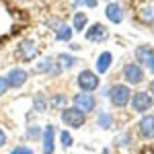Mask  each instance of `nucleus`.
Returning <instances> with one entry per match:
<instances>
[{
    "instance_id": "1",
    "label": "nucleus",
    "mask_w": 154,
    "mask_h": 154,
    "mask_svg": "<svg viewBox=\"0 0 154 154\" xmlns=\"http://www.w3.org/2000/svg\"><path fill=\"white\" fill-rule=\"evenodd\" d=\"M107 99L111 101V105L121 109L131 101V88L130 84H111L107 88Z\"/></svg>"
},
{
    "instance_id": "2",
    "label": "nucleus",
    "mask_w": 154,
    "mask_h": 154,
    "mask_svg": "<svg viewBox=\"0 0 154 154\" xmlns=\"http://www.w3.org/2000/svg\"><path fill=\"white\" fill-rule=\"evenodd\" d=\"M31 72L33 74H48L49 78H58L62 74V66H60V62L56 58H43L31 68Z\"/></svg>"
},
{
    "instance_id": "3",
    "label": "nucleus",
    "mask_w": 154,
    "mask_h": 154,
    "mask_svg": "<svg viewBox=\"0 0 154 154\" xmlns=\"http://www.w3.org/2000/svg\"><path fill=\"white\" fill-rule=\"evenodd\" d=\"M76 84H78V88L82 93H95L97 88H99V84H101V78L93 70H82L76 76Z\"/></svg>"
},
{
    "instance_id": "4",
    "label": "nucleus",
    "mask_w": 154,
    "mask_h": 154,
    "mask_svg": "<svg viewBox=\"0 0 154 154\" xmlns=\"http://www.w3.org/2000/svg\"><path fill=\"white\" fill-rule=\"evenodd\" d=\"M60 117H62V121L68 128H82L84 123H86V113H82L76 107H64L62 113H60Z\"/></svg>"
},
{
    "instance_id": "5",
    "label": "nucleus",
    "mask_w": 154,
    "mask_h": 154,
    "mask_svg": "<svg viewBox=\"0 0 154 154\" xmlns=\"http://www.w3.org/2000/svg\"><path fill=\"white\" fill-rule=\"evenodd\" d=\"M72 107H76V109H80L82 113H91V111H95L97 107V97L93 93H78V95L72 97Z\"/></svg>"
},
{
    "instance_id": "6",
    "label": "nucleus",
    "mask_w": 154,
    "mask_h": 154,
    "mask_svg": "<svg viewBox=\"0 0 154 154\" xmlns=\"http://www.w3.org/2000/svg\"><path fill=\"white\" fill-rule=\"evenodd\" d=\"M123 78H125V84H131V86H138V84L144 82V70L140 64L136 62H130L123 66Z\"/></svg>"
},
{
    "instance_id": "7",
    "label": "nucleus",
    "mask_w": 154,
    "mask_h": 154,
    "mask_svg": "<svg viewBox=\"0 0 154 154\" xmlns=\"http://www.w3.org/2000/svg\"><path fill=\"white\" fill-rule=\"evenodd\" d=\"M17 56L23 60V62H31V60H35L39 56V48H37V43L33 39H25L19 43V48H17Z\"/></svg>"
},
{
    "instance_id": "8",
    "label": "nucleus",
    "mask_w": 154,
    "mask_h": 154,
    "mask_svg": "<svg viewBox=\"0 0 154 154\" xmlns=\"http://www.w3.org/2000/svg\"><path fill=\"white\" fill-rule=\"evenodd\" d=\"M152 105H154V99L148 95V93H144V91L131 95V109H134L136 113H146Z\"/></svg>"
},
{
    "instance_id": "9",
    "label": "nucleus",
    "mask_w": 154,
    "mask_h": 154,
    "mask_svg": "<svg viewBox=\"0 0 154 154\" xmlns=\"http://www.w3.org/2000/svg\"><path fill=\"white\" fill-rule=\"evenodd\" d=\"M84 37H86V41L101 43V41H105L107 37H109V31H107V27L103 23H93L86 31H84Z\"/></svg>"
},
{
    "instance_id": "10",
    "label": "nucleus",
    "mask_w": 154,
    "mask_h": 154,
    "mask_svg": "<svg viewBox=\"0 0 154 154\" xmlns=\"http://www.w3.org/2000/svg\"><path fill=\"white\" fill-rule=\"evenodd\" d=\"M41 146H43V154H54L56 152V125L49 123V125L43 128Z\"/></svg>"
},
{
    "instance_id": "11",
    "label": "nucleus",
    "mask_w": 154,
    "mask_h": 154,
    "mask_svg": "<svg viewBox=\"0 0 154 154\" xmlns=\"http://www.w3.org/2000/svg\"><path fill=\"white\" fill-rule=\"evenodd\" d=\"M6 80H8V86L11 88H23L25 82L29 80V72L25 70V68H12L6 74Z\"/></svg>"
},
{
    "instance_id": "12",
    "label": "nucleus",
    "mask_w": 154,
    "mask_h": 154,
    "mask_svg": "<svg viewBox=\"0 0 154 154\" xmlns=\"http://www.w3.org/2000/svg\"><path fill=\"white\" fill-rule=\"evenodd\" d=\"M138 131L144 140H154V115H144L138 121Z\"/></svg>"
},
{
    "instance_id": "13",
    "label": "nucleus",
    "mask_w": 154,
    "mask_h": 154,
    "mask_svg": "<svg viewBox=\"0 0 154 154\" xmlns=\"http://www.w3.org/2000/svg\"><path fill=\"white\" fill-rule=\"evenodd\" d=\"M134 58H136V64L140 66H150V62L154 60V49L150 45H138L134 51Z\"/></svg>"
},
{
    "instance_id": "14",
    "label": "nucleus",
    "mask_w": 154,
    "mask_h": 154,
    "mask_svg": "<svg viewBox=\"0 0 154 154\" xmlns=\"http://www.w3.org/2000/svg\"><path fill=\"white\" fill-rule=\"evenodd\" d=\"M105 17L111 21V23L119 25L121 21H123V8L119 6L117 2H109V4L105 6Z\"/></svg>"
},
{
    "instance_id": "15",
    "label": "nucleus",
    "mask_w": 154,
    "mask_h": 154,
    "mask_svg": "<svg viewBox=\"0 0 154 154\" xmlns=\"http://www.w3.org/2000/svg\"><path fill=\"white\" fill-rule=\"evenodd\" d=\"M111 62H113L111 51H101V54H99V58H97V62H95L97 74H99V76H101V74H105V72L111 68Z\"/></svg>"
},
{
    "instance_id": "16",
    "label": "nucleus",
    "mask_w": 154,
    "mask_h": 154,
    "mask_svg": "<svg viewBox=\"0 0 154 154\" xmlns=\"http://www.w3.org/2000/svg\"><path fill=\"white\" fill-rule=\"evenodd\" d=\"M86 25H88L86 12L76 11L74 12V19H72V29H74V33H82V31H86Z\"/></svg>"
},
{
    "instance_id": "17",
    "label": "nucleus",
    "mask_w": 154,
    "mask_h": 154,
    "mask_svg": "<svg viewBox=\"0 0 154 154\" xmlns=\"http://www.w3.org/2000/svg\"><path fill=\"white\" fill-rule=\"evenodd\" d=\"M56 33V41H66V43H70L72 41V35H74V29H72L70 25H66V23H62L54 31Z\"/></svg>"
},
{
    "instance_id": "18",
    "label": "nucleus",
    "mask_w": 154,
    "mask_h": 154,
    "mask_svg": "<svg viewBox=\"0 0 154 154\" xmlns=\"http://www.w3.org/2000/svg\"><path fill=\"white\" fill-rule=\"evenodd\" d=\"M60 62V66H62V70H72L76 64H78V60L74 58V56H70V54H60L58 58H56Z\"/></svg>"
},
{
    "instance_id": "19",
    "label": "nucleus",
    "mask_w": 154,
    "mask_h": 154,
    "mask_svg": "<svg viewBox=\"0 0 154 154\" xmlns=\"http://www.w3.org/2000/svg\"><path fill=\"white\" fill-rule=\"evenodd\" d=\"M97 125L101 130H109L113 125V115L109 111H99V117H97Z\"/></svg>"
},
{
    "instance_id": "20",
    "label": "nucleus",
    "mask_w": 154,
    "mask_h": 154,
    "mask_svg": "<svg viewBox=\"0 0 154 154\" xmlns=\"http://www.w3.org/2000/svg\"><path fill=\"white\" fill-rule=\"evenodd\" d=\"M49 107V99L45 95H41V93H37L35 97H33V109H35L37 113H43L45 109Z\"/></svg>"
},
{
    "instance_id": "21",
    "label": "nucleus",
    "mask_w": 154,
    "mask_h": 154,
    "mask_svg": "<svg viewBox=\"0 0 154 154\" xmlns=\"http://www.w3.org/2000/svg\"><path fill=\"white\" fill-rule=\"evenodd\" d=\"M49 107H54V109H64L66 107V95H62V93H58V95L49 97Z\"/></svg>"
},
{
    "instance_id": "22",
    "label": "nucleus",
    "mask_w": 154,
    "mask_h": 154,
    "mask_svg": "<svg viewBox=\"0 0 154 154\" xmlns=\"http://www.w3.org/2000/svg\"><path fill=\"white\" fill-rule=\"evenodd\" d=\"M41 136H43V130H41L39 125L33 123V125L27 128V138H29V140H41Z\"/></svg>"
},
{
    "instance_id": "23",
    "label": "nucleus",
    "mask_w": 154,
    "mask_h": 154,
    "mask_svg": "<svg viewBox=\"0 0 154 154\" xmlns=\"http://www.w3.org/2000/svg\"><path fill=\"white\" fill-rule=\"evenodd\" d=\"M140 17L146 23H154V6H144L142 11H140Z\"/></svg>"
},
{
    "instance_id": "24",
    "label": "nucleus",
    "mask_w": 154,
    "mask_h": 154,
    "mask_svg": "<svg viewBox=\"0 0 154 154\" xmlns=\"http://www.w3.org/2000/svg\"><path fill=\"white\" fill-rule=\"evenodd\" d=\"M60 144L64 146V148H70L72 144H74V138H72V134L70 131H60Z\"/></svg>"
},
{
    "instance_id": "25",
    "label": "nucleus",
    "mask_w": 154,
    "mask_h": 154,
    "mask_svg": "<svg viewBox=\"0 0 154 154\" xmlns=\"http://www.w3.org/2000/svg\"><path fill=\"white\" fill-rule=\"evenodd\" d=\"M11 154H35V152H33V148H29V146H14L11 150Z\"/></svg>"
},
{
    "instance_id": "26",
    "label": "nucleus",
    "mask_w": 154,
    "mask_h": 154,
    "mask_svg": "<svg viewBox=\"0 0 154 154\" xmlns=\"http://www.w3.org/2000/svg\"><path fill=\"white\" fill-rule=\"evenodd\" d=\"M86 6V8H95L97 6V0H74V8H78V6Z\"/></svg>"
},
{
    "instance_id": "27",
    "label": "nucleus",
    "mask_w": 154,
    "mask_h": 154,
    "mask_svg": "<svg viewBox=\"0 0 154 154\" xmlns=\"http://www.w3.org/2000/svg\"><path fill=\"white\" fill-rule=\"evenodd\" d=\"M11 86H8V80H6V76H0V97L6 95V91H8Z\"/></svg>"
},
{
    "instance_id": "28",
    "label": "nucleus",
    "mask_w": 154,
    "mask_h": 154,
    "mask_svg": "<svg viewBox=\"0 0 154 154\" xmlns=\"http://www.w3.org/2000/svg\"><path fill=\"white\" fill-rule=\"evenodd\" d=\"M117 142H121V144H119V146H128V144H131V138H130V136H128V134H123V136L119 138Z\"/></svg>"
},
{
    "instance_id": "29",
    "label": "nucleus",
    "mask_w": 154,
    "mask_h": 154,
    "mask_svg": "<svg viewBox=\"0 0 154 154\" xmlns=\"http://www.w3.org/2000/svg\"><path fill=\"white\" fill-rule=\"evenodd\" d=\"M4 144H6V134H4V130L0 128V148H2Z\"/></svg>"
},
{
    "instance_id": "30",
    "label": "nucleus",
    "mask_w": 154,
    "mask_h": 154,
    "mask_svg": "<svg viewBox=\"0 0 154 154\" xmlns=\"http://www.w3.org/2000/svg\"><path fill=\"white\" fill-rule=\"evenodd\" d=\"M70 49H72V51H76V49H80V45H78V43H72V41H70Z\"/></svg>"
},
{
    "instance_id": "31",
    "label": "nucleus",
    "mask_w": 154,
    "mask_h": 154,
    "mask_svg": "<svg viewBox=\"0 0 154 154\" xmlns=\"http://www.w3.org/2000/svg\"><path fill=\"white\" fill-rule=\"evenodd\" d=\"M148 91H150V95H154V80H150V84H148Z\"/></svg>"
},
{
    "instance_id": "32",
    "label": "nucleus",
    "mask_w": 154,
    "mask_h": 154,
    "mask_svg": "<svg viewBox=\"0 0 154 154\" xmlns=\"http://www.w3.org/2000/svg\"><path fill=\"white\" fill-rule=\"evenodd\" d=\"M148 70H150V72H152V74H154V60H152V62H150V66H148Z\"/></svg>"
},
{
    "instance_id": "33",
    "label": "nucleus",
    "mask_w": 154,
    "mask_h": 154,
    "mask_svg": "<svg viewBox=\"0 0 154 154\" xmlns=\"http://www.w3.org/2000/svg\"><path fill=\"white\" fill-rule=\"evenodd\" d=\"M103 154H109V150H103Z\"/></svg>"
}]
</instances>
